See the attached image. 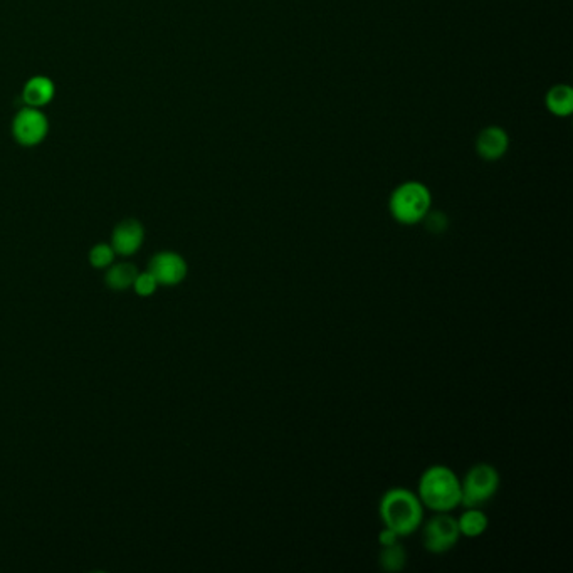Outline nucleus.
I'll list each match as a JSON object with an SVG mask.
<instances>
[{"label":"nucleus","mask_w":573,"mask_h":573,"mask_svg":"<svg viewBox=\"0 0 573 573\" xmlns=\"http://www.w3.org/2000/svg\"><path fill=\"white\" fill-rule=\"evenodd\" d=\"M432 195L420 182H405L399 185L389 201L390 214L399 224L414 225L422 222L430 212Z\"/></svg>","instance_id":"obj_3"},{"label":"nucleus","mask_w":573,"mask_h":573,"mask_svg":"<svg viewBox=\"0 0 573 573\" xmlns=\"http://www.w3.org/2000/svg\"><path fill=\"white\" fill-rule=\"evenodd\" d=\"M417 496L424 508L434 513H450L461 506V479L444 464H434L422 472Z\"/></svg>","instance_id":"obj_2"},{"label":"nucleus","mask_w":573,"mask_h":573,"mask_svg":"<svg viewBox=\"0 0 573 573\" xmlns=\"http://www.w3.org/2000/svg\"><path fill=\"white\" fill-rule=\"evenodd\" d=\"M114 256H116V252L112 248V244H96L90 251L91 266L96 268V270L110 268L113 261H114Z\"/></svg>","instance_id":"obj_15"},{"label":"nucleus","mask_w":573,"mask_h":573,"mask_svg":"<svg viewBox=\"0 0 573 573\" xmlns=\"http://www.w3.org/2000/svg\"><path fill=\"white\" fill-rule=\"evenodd\" d=\"M508 145H509L508 133L499 126L484 128L476 140L478 155L488 162H495V160L503 157L506 150H508Z\"/></svg>","instance_id":"obj_9"},{"label":"nucleus","mask_w":573,"mask_h":573,"mask_svg":"<svg viewBox=\"0 0 573 573\" xmlns=\"http://www.w3.org/2000/svg\"><path fill=\"white\" fill-rule=\"evenodd\" d=\"M56 96V84L54 81L47 76H33L25 81L24 84L23 98L25 106H33L43 110Z\"/></svg>","instance_id":"obj_10"},{"label":"nucleus","mask_w":573,"mask_h":573,"mask_svg":"<svg viewBox=\"0 0 573 573\" xmlns=\"http://www.w3.org/2000/svg\"><path fill=\"white\" fill-rule=\"evenodd\" d=\"M145 241V229L140 221L126 219L114 227L112 248L120 256H132L142 248Z\"/></svg>","instance_id":"obj_8"},{"label":"nucleus","mask_w":573,"mask_h":573,"mask_svg":"<svg viewBox=\"0 0 573 573\" xmlns=\"http://www.w3.org/2000/svg\"><path fill=\"white\" fill-rule=\"evenodd\" d=\"M405 563H407V551L399 541H395L392 545L380 547L379 565H380L383 572H402Z\"/></svg>","instance_id":"obj_14"},{"label":"nucleus","mask_w":573,"mask_h":573,"mask_svg":"<svg viewBox=\"0 0 573 573\" xmlns=\"http://www.w3.org/2000/svg\"><path fill=\"white\" fill-rule=\"evenodd\" d=\"M547 106L557 116H568L573 112V91L567 84L553 86L547 94Z\"/></svg>","instance_id":"obj_13"},{"label":"nucleus","mask_w":573,"mask_h":573,"mask_svg":"<svg viewBox=\"0 0 573 573\" xmlns=\"http://www.w3.org/2000/svg\"><path fill=\"white\" fill-rule=\"evenodd\" d=\"M461 538L458 518L450 517V513H438L430 518L422 529V541L424 548L432 555H442L452 550Z\"/></svg>","instance_id":"obj_5"},{"label":"nucleus","mask_w":573,"mask_h":573,"mask_svg":"<svg viewBox=\"0 0 573 573\" xmlns=\"http://www.w3.org/2000/svg\"><path fill=\"white\" fill-rule=\"evenodd\" d=\"M458 527L461 537L466 538H479L489 527V518L478 506H469L464 509L461 517L458 518Z\"/></svg>","instance_id":"obj_11"},{"label":"nucleus","mask_w":573,"mask_h":573,"mask_svg":"<svg viewBox=\"0 0 573 573\" xmlns=\"http://www.w3.org/2000/svg\"><path fill=\"white\" fill-rule=\"evenodd\" d=\"M160 286L158 284L157 280H155V276L150 272V271H145V272H138V276H136L135 282H133V288H135V292L138 296H152L153 292L157 291V288Z\"/></svg>","instance_id":"obj_16"},{"label":"nucleus","mask_w":573,"mask_h":573,"mask_svg":"<svg viewBox=\"0 0 573 573\" xmlns=\"http://www.w3.org/2000/svg\"><path fill=\"white\" fill-rule=\"evenodd\" d=\"M148 271L155 276L158 284L177 286L187 278L189 266H187V261L177 252L162 251L152 258Z\"/></svg>","instance_id":"obj_7"},{"label":"nucleus","mask_w":573,"mask_h":573,"mask_svg":"<svg viewBox=\"0 0 573 573\" xmlns=\"http://www.w3.org/2000/svg\"><path fill=\"white\" fill-rule=\"evenodd\" d=\"M136 276H138V270L132 262H118L108 268L104 282L114 291H123L130 286H133Z\"/></svg>","instance_id":"obj_12"},{"label":"nucleus","mask_w":573,"mask_h":573,"mask_svg":"<svg viewBox=\"0 0 573 573\" xmlns=\"http://www.w3.org/2000/svg\"><path fill=\"white\" fill-rule=\"evenodd\" d=\"M499 484H501V478L493 464H488V462L474 464L461 479V505L464 508H469V506L481 508L495 498L499 489Z\"/></svg>","instance_id":"obj_4"},{"label":"nucleus","mask_w":573,"mask_h":573,"mask_svg":"<svg viewBox=\"0 0 573 573\" xmlns=\"http://www.w3.org/2000/svg\"><path fill=\"white\" fill-rule=\"evenodd\" d=\"M399 537L395 535L392 529H385L383 527L382 531H380V535H379V543H380V547H385V545H392L395 541H399Z\"/></svg>","instance_id":"obj_17"},{"label":"nucleus","mask_w":573,"mask_h":573,"mask_svg":"<svg viewBox=\"0 0 573 573\" xmlns=\"http://www.w3.org/2000/svg\"><path fill=\"white\" fill-rule=\"evenodd\" d=\"M379 517L385 529H392L399 538L416 533L424 523V505L409 488H390L379 503Z\"/></svg>","instance_id":"obj_1"},{"label":"nucleus","mask_w":573,"mask_h":573,"mask_svg":"<svg viewBox=\"0 0 573 573\" xmlns=\"http://www.w3.org/2000/svg\"><path fill=\"white\" fill-rule=\"evenodd\" d=\"M49 133V120L43 110L24 106L12 120V136L19 145L37 146Z\"/></svg>","instance_id":"obj_6"}]
</instances>
